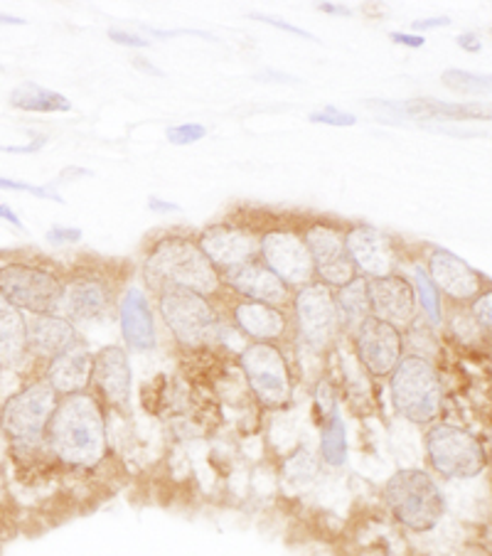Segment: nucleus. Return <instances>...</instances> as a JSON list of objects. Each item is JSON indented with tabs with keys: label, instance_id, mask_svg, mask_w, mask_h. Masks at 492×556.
Listing matches in <instances>:
<instances>
[{
	"label": "nucleus",
	"instance_id": "4c0bfd02",
	"mask_svg": "<svg viewBox=\"0 0 492 556\" xmlns=\"http://www.w3.org/2000/svg\"><path fill=\"white\" fill-rule=\"evenodd\" d=\"M254 21H262V23H268V25H274V27H278V30H286V33H293V35H299V37H305V40H315V37L311 35V33H305V30H301V27H295V25H289V23H283V21H278V17H274V15H252Z\"/></svg>",
	"mask_w": 492,
	"mask_h": 556
},
{
	"label": "nucleus",
	"instance_id": "20e7f679",
	"mask_svg": "<svg viewBox=\"0 0 492 556\" xmlns=\"http://www.w3.org/2000/svg\"><path fill=\"white\" fill-rule=\"evenodd\" d=\"M389 392L396 412L412 424H433L443 409V382L439 369L424 355H404L389 375Z\"/></svg>",
	"mask_w": 492,
	"mask_h": 556
},
{
	"label": "nucleus",
	"instance_id": "b1692460",
	"mask_svg": "<svg viewBox=\"0 0 492 556\" xmlns=\"http://www.w3.org/2000/svg\"><path fill=\"white\" fill-rule=\"evenodd\" d=\"M235 326L254 342H276L289 330V318L274 305L241 301L235 305Z\"/></svg>",
	"mask_w": 492,
	"mask_h": 556
},
{
	"label": "nucleus",
	"instance_id": "37998d69",
	"mask_svg": "<svg viewBox=\"0 0 492 556\" xmlns=\"http://www.w3.org/2000/svg\"><path fill=\"white\" fill-rule=\"evenodd\" d=\"M148 207H151L153 212H178L180 210L178 205H171V202H163V200H155V198L148 200Z\"/></svg>",
	"mask_w": 492,
	"mask_h": 556
},
{
	"label": "nucleus",
	"instance_id": "c9c22d12",
	"mask_svg": "<svg viewBox=\"0 0 492 556\" xmlns=\"http://www.w3.org/2000/svg\"><path fill=\"white\" fill-rule=\"evenodd\" d=\"M0 190H15V192H30L37 194V198H45V200H54V202H62V198L58 192H52L50 188H37V185L30 182H15V180H3L0 178Z\"/></svg>",
	"mask_w": 492,
	"mask_h": 556
},
{
	"label": "nucleus",
	"instance_id": "f257e3e1",
	"mask_svg": "<svg viewBox=\"0 0 492 556\" xmlns=\"http://www.w3.org/2000/svg\"><path fill=\"white\" fill-rule=\"evenodd\" d=\"M45 441L54 458L72 468H97L106 458V416L94 394L62 396Z\"/></svg>",
	"mask_w": 492,
	"mask_h": 556
},
{
	"label": "nucleus",
	"instance_id": "9b49d317",
	"mask_svg": "<svg viewBox=\"0 0 492 556\" xmlns=\"http://www.w3.org/2000/svg\"><path fill=\"white\" fill-rule=\"evenodd\" d=\"M258 256L289 289H303L315 281V264L308 244L293 231H266L258 242Z\"/></svg>",
	"mask_w": 492,
	"mask_h": 556
},
{
	"label": "nucleus",
	"instance_id": "72a5a7b5",
	"mask_svg": "<svg viewBox=\"0 0 492 556\" xmlns=\"http://www.w3.org/2000/svg\"><path fill=\"white\" fill-rule=\"evenodd\" d=\"M472 318H476L478 328L485 330L492 336V291L480 293L476 301H472Z\"/></svg>",
	"mask_w": 492,
	"mask_h": 556
},
{
	"label": "nucleus",
	"instance_id": "aec40b11",
	"mask_svg": "<svg viewBox=\"0 0 492 556\" xmlns=\"http://www.w3.org/2000/svg\"><path fill=\"white\" fill-rule=\"evenodd\" d=\"M94 359L97 357L91 355L85 340L74 342L70 350H64L62 355L50 359L45 382H48L60 396L87 392L91 377H94Z\"/></svg>",
	"mask_w": 492,
	"mask_h": 556
},
{
	"label": "nucleus",
	"instance_id": "39448f33",
	"mask_svg": "<svg viewBox=\"0 0 492 556\" xmlns=\"http://www.w3.org/2000/svg\"><path fill=\"white\" fill-rule=\"evenodd\" d=\"M157 308H161L173 338L182 348H210L222 336V320L215 305L207 301V295L180 289V286H165V289L157 291Z\"/></svg>",
	"mask_w": 492,
	"mask_h": 556
},
{
	"label": "nucleus",
	"instance_id": "473e14b6",
	"mask_svg": "<svg viewBox=\"0 0 492 556\" xmlns=\"http://www.w3.org/2000/svg\"><path fill=\"white\" fill-rule=\"evenodd\" d=\"M165 136H168V141L173 146H190V143L202 141V138L207 136V128L200 124H178V126H171Z\"/></svg>",
	"mask_w": 492,
	"mask_h": 556
},
{
	"label": "nucleus",
	"instance_id": "2f4dec72",
	"mask_svg": "<svg viewBox=\"0 0 492 556\" xmlns=\"http://www.w3.org/2000/svg\"><path fill=\"white\" fill-rule=\"evenodd\" d=\"M315 472H318V466H315L308 451H299L295 456L286 460V476H289L293 483H308V480L315 478Z\"/></svg>",
	"mask_w": 492,
	"mask_h": 556
},
{
	"label": "nucleus",
	"instance_id": "0eeeda50",
	"mask_svg": "<svg viewBox=\"0 0 492 556\" xmlns=\"http://www.w3.org/2000/svg\"><path fill=\"white\" fill-rule=\"evenodd\" d=\"M60 404V394L45 382L27 384L23 392L13 394L0 412V426L5 435L17 443H37L45 439L48 426Z\"/></svg>",
	"mask_w": 492,
	"mask_h": 556
},
{
	"label": "nucleus",
	"instance_id": "49530a36",
	"mask_svg": "<svg viewBox=\"0 0 492 556\" xmlns=\"http://www.w3.org/2000/svg\"><path fill=\"white\" fill-rule=\"evenodd\" d=\"M136 64H138V70H146V72H151V74H155V77H161V70H155V67H151V62H143V60H136Z\"/></svg>",
	"mask_w": 492,
	"mask_h": 556
},
{
	"label": "nucleus",
	"instance_id": "9d476101",
	"mask_svg": "<svg viewBox=\"0 0 492 556\" xmlns=\"http://www.w3.org/2000/svg\"><path fill=\"white\" fill-rule=\"evenodd\" d=\"M64 283L58 276L30 264L0 266V293L11 301L17 311L33 315L58 313Z\"/></svg>",
	"mask_w": 492,
	"mask_h": 556
},
{
	"label": "nucleus",
	"instance_id": "2eb2a0df",
	"mask_svg": "<svg viewBox=\"0 0 492 556\" xmlns=\"http://www.w3.org/2000/svg\"><path fill=\"white\" fill-rule=\"evenodd\" d=\"M198 244L219 274H227L231 268H239L258 258V242L254 235L239 227H207L200 235Z\"/></svg>",
	"mask_w": 492,
	"mask_h": 556
},
{
	"label": "nucleus",
	"instance_id": "423d86ee",
	"mask_svg": "<svg viewBox=\"0 0 492 556\" xmlns=\"http://www.w3.org/2000/svg\"><path fill=\"white\" fill-rule=\"evenodd\" d=\"M426 456L443 478L468 480L488 466V453L480 439L453 424H436L426 433Z\"/></svg>",
	"mask_w": 492,
	"mask_h": 556
},
{
	"label": "nucleus",
	"instance_id": "f03ea898",
	"mask_svg": "<svg viewBox=\"0 0 492 556\" xmlns=\"http://www.w3.org/2000/svg\"><path fill=\"white\" fill-rule=\"evenodd\" d=\"M146 278L157 291L165 286H180L207 299L217 293L222 283V274L204 256L200 244L185 237H165L151 249L146 258Z\"/></svg>",
	"mask_w": 492,
	"mask_h": 556
},
{
	"label": "nucleus",
	"instance_id": "4468645a",
	"mask_svg": "<svg viewBox=\"0 0 492 556\" xmlns=\"http://www.w3.org/2000/svg\"><path fill=\"white\" fill-rule=\"evenodd\" d=\"M355 345L359 363L375 377H389L404 357L402 330L375 318V315L355 330Z\"/></svg>",
	"mask_w": 492,
	"mask_h": 556
},
{
	"label": "nucleus",
	"instance_id": "c03bdc74",
	"mask_svg": "<svg viewBox=\"0 0 492 556\" xmlns=\"http://www.w3.org/2000/svg\"><path fill=\"white\" fill-rule=\"evenodd\" d=\"M318 11L332 13V15H350L348 8H342V5H338V3H318Z\"/></svg>",
	"mask_w": 492,
	"mask_h": 556
},
{
	"label": "nucleus",
	"instance_id": "a19ab883",
	"mask_svg": "<svg viewBox=\"0 0 492 556\" xmlns=\"http://www.w3.org/2000/svg\"><path fill=\"white\" fill-rule=\"evenodd\" d=\"M449 23H451L449 17H429V21H414V23H412V30H414V33H424V30H431V27L449 25Z\"/></svg>",
	"mask_w": 492,
	"mask_h": 556
},
{
	"label": "nucleus",
	"instance_id": "393cba45",
	"mask_svg": "<svg viewBox=\"0 0 492 556\" xmlns=\"http://www.w3.org/2000/svg\"><path fill=\"white\" fill-rule=\"evenodd\" d=\"M27 355V320L0 293V365H17Z\"/></svg>",
	"mask_w": 492,
	"mask_h": 556
},
{
	"label": "nucleus",
	"instance_id": "f8f14e48",
	"mask_svg": "<svg viewBox=\"0 0 492 556\" xmlns=\"http://www.w3.org/2000/svg\"><path fill=\"white\" fill-rule=\"evenodd\" d=\"M305 244L315 264V276L330 289H342L359 276L348 254L345 235L328 225H313L305 231Z\"/></svg>",
	"mask_w": 492,
	"mask_h": 556
},
{
	"label": "nucleus",
	"instance_id": "e433bc0d",
	"mask_svg": "<svg viewBox=\"0 0 492 556\" xmlns=\"http://www.w3.org/2000/svg\"><path fill=\"white\" fill-rule=\"evenodd\" d=\"M48 239L54 244H72V242H79L81 239V229H70V227H52L48 231Z\"/></svg>",
	"mask_w": 492,
	"mask_h": 556
},
{
	"label": "nucleus",
	"instance_id": "dca6fc26",
	"mask_svg": "<svg viewBox=\"0 0 492 556\" xmlns=\"http://www.w3.org/2000/svg\"><path fill=\"white\" fill-rule=\"evenodd\" d=\"M369 301H373V315L389 323L396 330L408 328L416 318V293L414 286L402 276H382L367 278Z\"/></svg>",
	"mask_w": 492,
	"mask_h": 556
},
{
	"label": "nucleus",
	"instance_id": "c85d7f7f",
	"mask_svg": "<svg viewBox=\"0 0 492 556\" xmlns=\"http://www.w3.org/2000/svg\"><path fill=\"white\" fill-rule=\"evenodd\" d=\"M320 453H323L325 466H330V468L345 466V460H348V431H345V424H342L338 412H330L328 424H325Z\"/></svg>",
	"mask_w": 492,
	"mask_h": 556
},
{
	"label": "nucleus",
	"instance_id": "4be33fe9",
	"mask_svg": "<svg viewBox=\"0 0 492 556\" xmlns=\"http://www.w3.org/2000/svg\"><path fill=\"white\" fill-rule=\"evenodd\" d=\"M118 318H121V332L128 348L136 352H148L155 348V323L153 311L148 303V295L138 286H128L118 301Z\"/></svg>",
	"mask_w": 492,
	"mask_h": 556
},
{
	"label": "nucleus",
	"instance_id": "ea45409f",
	"mask_svg": "<svg viewBox=\"0 0 492 556\" xmlns=\"http://www.w3.org/2000/svg\"><path fill=\"white\" fill-rule=\"evenodd\" d=\"M392 40L399 45H406V48H424L426 45L421 35H408V33H392Z\"/></svg>",
	"mask_w": 492,
	"mask_h": 556
},
{
	"label": "nucleus",
	"instance_id": "f3484780",
	"mask_svg": "<svg viewBox=\"0 0 492 556\" xmlns=\"http://www.w3.org/2000/svg\"><path fill=\"white\" fill-rule=\"evenodd\" d=\"M101 400L118 414H128L131 409V365L124 348H104L94 359V377Z\"/></svg>",
	"mask_w": 492,
	"mask_h": 556
},
{
	"label": "nucleus",
	"instance_id": "58836bf2",
	"mask_svg": "<svg viewBox=\"0 0 492 556\" xmlns=\"http://www.w3.org/2000/svg\"><path fill=\"white\" fill-rule=\"evenodd\" d=\"M109 37L114 42H118V45H126V48H148V42L146 37H141V35H134V33H121V30H109Z\"/></svg>",
	"mask_w": 492,
	"mask_h": 556
},
{
	"label": "nucleus",
	"instance_id": "7ed1b4c3",
	"mask_svg": "<svg viewBox=\"0 0 492 556\" xmlns=\"http://www.w3.org/2000/svg\"><path fill=\"white\" fill-rule=\"evenodd\" d=\"M384 503L394 520L412 532H431L445 515V497L426 470H396L384 485Z\"/></svg>",
	"mask_w": 492,
	"mask_h": 556
},
{
	"label": "nucleus",
	"instance_id": "cd10ccee",
	"mask_svg": "<svg viewBox=\"0 0 492 556\" xmlns=\"http://www.w3.org/2000/svg\"><path fill=\"white\" fill-rule=\"evenodd\" d=\"M406 114L424 116V118H451V122H463V118H490L492 111H485L472 104H441V101H412L406 106Z\"/></svg>",
	"mask_w": 492,
	"mask_h": 556
},
{
	"label": "nucleus",
	"instance_id": "a878e982",
	"mask_svg": "<svg viewBox=\"0 0 492 556\" xmlns=\"http://www.w3.org/2000/svg\"><path fill=\"white\" fill-rule=\"evenodd\" d=\"M336 301L342 328L357 330L367 318H373V301H369V286L365 276H357L355 281L338 289Z\"/></svg>",
	"mask_w": 492,
	"mask_h": 556
},
{
	"label": "nucleus",
	"instance_id": "7c9ffc66",
	"mask_svg": "<svg viewBox=\"0 0 492 556\" xmlns=\"http://www.w3.org/2000/svg\"><path fill=\"white\" fill-rule=\"evenodd\" d=\"M443 81L451 89L458 91H492V77H480V74H470V72H458V70H449L443 74Z\"/></svg>",
	"mask_w": 492,
	"mask_h": 556
},
{
	"label": "nucleus",
	"instance_id": "5701e85b",
	"mask_svg": "<svg viewBox=\"0 0 492 556\" xmlns=\"http://www.w3.org/2000/svg\"><path fill=\"white\" fill-rule=\"evenodd\" d=\"M79 340L77 328L58 313L33 315L27 320V352L37 359H54Z\"/></svg>",
	"mask_w": 492,
	"mask_h": 556
},
{
	"label": "nucleus",
	"instance_id": "a18cd8bd",
	"mask_svg": "<svg viewBox=\"0 0 492 556\" xmlns=\"http://www.w3.org/2000/svg\"><path fill=\"white\" fill-rule=\"evenodd\" d=\"M0 217H5L8 222H11V225H15L17 229H23V222H21V217H17L11 207L0 205Z\"/></svg>",
	"mask_w": 492,
	"mask_h": 556
},
{
	"label": "nucleus",
	"instance_id": "ddd939ff",
	"mask_svg": "<svg viewBox=\"0 0 492 556\" xmlns=\"http://www.w3.org/2000/svg\"><path fill=\"white\" fill-rule=\"evenodd\" d=\"M114 308V291L99 276H74L64 283L58 315L70 320L72 326L106 320Z\"/></svg>",
	"mask_w": 492,
	"mask_h": 556
},
{
	"label": "nucleus",
	"instance_id": "6e6552de",
	"mask_svg": "<svg viewBox=\"0 0 492 556\" xmlns=\"http://www.w3.org/2000/svg\"><path fill=\"white\" fill-rule=\"evenodd\" d=\"M241 369L266 409H281L293 394V379L283 352L274 342H252L241 352Z\"/></svg>",
	"mask_w": 492,
	"mask_h": 556
},
{
	"label": "nucleus",
	"instance_id": "1a4fd4ad",
	"mask_svg": "<svg viewBox=\"0 0 492 556\" xmlns=\"http://www.w3.org/2000/svg\"><path fill=\"white\" fill-rule=\"evenodd\" d=\"M293 313L299 336L311 350L323 352L336 342L342 323L336 293H332L330 286L313 281L295 291Z\"/></svg>",
	"mask_w": 492,
	"mask_h": 556
},
{
	"label": "nucleus",
	"instance_id": "6ab92c4d",
	"mask_svg": "<svg viewBox=\"0 0 492 556\" xmlns=\"http://www.w3.org/2000/svg\"><path fill=\"white\" fill-rule=\"evenodd\" d=\"M229 289H235L244 299H252L256 303L274 305V308H283L289 303L291 289L278 278L272 268H268L262 258H254L239 268L222 274Z\"/></svg>",
	"mask_w": 492,
	"mask_h": 556
},
{
	"label": "nucleus",
	"instance_id": "412c9836",
	"mask_svg": "<svg viewBox=\"0 0 492 556\" xmlns=\"http://www.w3.org/2000/svg\"><path fill=\"white\" fill-rule=\"evenodd\" d=\"M429 276L433 286L453 301H476L482 293V278L476 268L451 252H433L429 258Z\"/></svg>",
	"mask_w": 492,
	"mask_h": 556
},
{
	"label": "nucleus",
	"instance_id": "79ce46f5",
	"mask_svg": "<svg viewBox=\"0 0 492 556\" xmlns=\"http://www.w3.org/2000/svg\"><path fill=\"white\" fill-rule=\"evenodd\" d=\"M458 45H461L463 50H468V52H478L480 50V40H478L476 33H463L458 37Z\"/></svg>",
	"mask_w": 492,
	"mask_h": 556
},
{
	"label": "nucleus",
	"instance_id": "f704fd0d",
	"mask_svg": "<svg viewBox=\"0 0 492 556\" xmlns=\"http://www.w3.org/2000/svg\"><path fill=\"white\" fill-rule=\"evenodd\" d=\"M311 122L328 124V126H355L357 116L345 114V111H340L336 106H325L323 111H315V114H311Z\"/></svg>",
	"mask_w": 492,
	"mask_h": 556
},
{
	"label": "nucleus",
	"instance_id": "c756f323",
	"mask_svg": "<svg viewBox=\"0 0 492 556\" xmlns=\"http://www.w3.org/2000/svg\"><path fill=\"white\" fill-rule=\"evenodd\" d=\"M414 293H416V303L421 305V311L429 315L431 323H441V299H439V289H436L429 271H424L421 266L414 268Z\"/></svg>",
	"mask_w": 492,
	"mask_h": 556
},
{
	"label": "nucleus",
	"instance_id": "a211bd4d",
	"mask_svg": "<svg viewBox=\"0 0 492 556\" xmlns=\"http://www.w3.org/2000/svg\"><path fill=\"white\" fill-rule=\"evenodd\" d=\"M345 247L359 276L382 278L394 274L396 256L384 231L369 225H357L345 235Z\"/></svg>",
	"mask_w": 492,
	"mask_h": 556
},
{
	"label": "nucleus",
	"instance_id": "bb28decb",
	"mask_svg": "<svg viewBox=\"0 0 492 556\" xmlns=\"http://www.w3.org/2000/svg\"><path fill=\"white\" fill-rule=\"evenodd\" d=\"M11 106L23 109V111H40V114H50V111H70L72 104L67 97L58 94V91H50L40 85H21L13 89L11 94Z\"/></svg>",
	"mask_w": 492,
	"mask_h": 556
}]
</instances>
